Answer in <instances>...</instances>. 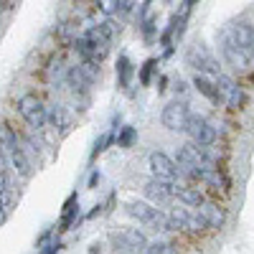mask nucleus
<instances>
[{
    "instance_id": "0eeeda50",
    "label": "nucleus",
    "mask_w": 254,
    "mask_h": 254,
    "mask_svg": "<svg viewBox=\"0 0 254 254\" xmlns=\"http://www.w3.org/2000/svg\"><path fill=\"white\" fill-rule=\"evenodd\" d=\"M188 102L183 99H173V102H168L163 112H160V125L165 127V130H171V132H183L186 130V122H188Z\"/></svg>"
},
{
    "instance_id": "a211bd4d",
    "label": "nucleus",
    "mask_w": 254,
    "mask_h": 254,
    "mask_svg": "<svg viewBox=\"0 0 254 254\" xmlns=\"http://www.w3.org/2000/svg\"><path fill=\"white\" fill-rule=\"evenodd\" d=\"M117 84H120V89H130V81H132V74H135V66H132V61L127 59L125 54L117 56Z\"/></svg>"
},
{
    "instance_id": "9d476101",
    "label": "nucleus",
    "mask_w": 254,
    "mask_h": 254,
    "mask_svg": "<svg viewBox=\"0 0 254 254\" xmlns=\"http://www.w3.org/2000/svg\"><path fill=\"white\" fill-rule=\"evenodd\" d=\"M186 61H188V66H193L198 74H206V76H216L221 74V66H219V61L211 56L206 51V46L196 44V46H190L186 51Z\"/></svg>"
},
{
    "instance_id": "f03ea898",
    "label": "nucleus",
    "mask_w": 254,
    "mask_h": 254,
    "mask_svg": "<svg viewBox=\"0 0 254 254\" xmlns=\"http://www.w3.org/2000/svg\"><path fill=\"white\" fill-rule=\"evenodd\" d=\"M15 107H18V115L23 117V122L31 127V130L41 132L46 127V107H44V102H41V97L36 92L20 94Z\"/></svg>"
},
{
    "instance_id": "c756f323",
    "label": "nucleus",
    "mask_w": 254,
    "mask_h": 254,
    "mask_svg": "<svg viewBox=\"0 0 254 254\" xmlns=\"http://www.w3.org/2000/svg\"><path fill=\"white\" fill-rule=\"evenodd\" d=\"M59 249H61V244L59 242H54V244H49V247H44L38 254H59Z\"/></svg>"
},
{
    "instance_id": "a878e982",
    "label": "nucleus",
    "mask_w": 254,
    "mask_h": 254,
    "mask_svg": "<svg viewBox=\"0 0 254 254\" xmlns=\"http://www.w3.org/2000/svg\"><path fill=\"white\" fill-rule=\"evenodd\" d=\"M155 69H158V59H147L142 66H140V71H137V81L142 84V87H150Z\"/></svg>"
},
{
    "instance_id": "412c9836",
    "label": "nucleus",
    "mask_w": 254,
    "mask_h": 254,
    "mask_svg": "<svg viewBox=\"0 0 254 254\" xmlns=\"http://www.w3.org/2000/svg\"><path fill=\"white\" fill-rule=\"evenodd\" d=\"M115 142H117V147H122V150H130V147H135V142H137V127L122 125L120 130L115 132Z\"/></svg>"
},
{
    "instance_id": "c85d7f7f",
    "label": "nucleus",
    "mask_w": 254,
    "mask_h": 254,
    "mask_svg": "<svg viewBox=\"0 0 254 254\" xmlns=\"http://www.w3.org/2000/svg\"><path fill=\"white\" fill-rule=\"evenodd\" d=\"M0 190H13V188H10V176H8V171H0Z\"/></svg>"
},
{
    "instance_id": "9b49d317",
    "label": "nucleus",
    "mask_w": 254,
    "mask_h": 254,
    "mask_svg": "<svg viewBox=\"0 0 254 254\" xmlns=\"http://www.w3.org/2000/svg\"><path fill=\"white\" fill-rule=\"evenodd\" d=\"M142 193L153 201V206H158V203H168L173 198V193H176V186L173 183H168V181H158V178H147L145 183H142Z\"/></svg>"
},
{
    "instance_id": "4be33fe9",
    "label": "nucleus",
    "mask_w": 254,
    "mask_h": 254,
    "mask_svg": "<svg viewBox=\"0 0 254 254\" xmlns=\"http://www.w3.org/2000/svg\"><path fill=\"white\" fill-rule=\"evenodd\" d=\"M0 147H3L5 153H13V150H18V147H20V140H18V135L13 132L10 125L0 127Z\"/></svg>"
},
{
    "instance_id": "cd10ccee",
    "label": "nucleus",
    "mask_w": 254,
    "mask_h": 254,
    "mask_svg": "<svg viewBox=\"0 0 254 254\" xmlns=\"http://www.w3.org/2000/svg\"><path fill=\"white\" fill-rule=\"evenodd\" d=\"M79 69H81V74L87 76L92 84L99 81V64L97 61H79Z\"/></svg>"
},
{
    "instance_id": "f8f14e48",
    "label": "nucleus",
    "mask_w": 254,
    "mask_h": 254,
    "mask_svg": "<svg viewBox=\"0 0 254 254\" xmlns=\"http://www.w3.org/2000/svg\"><path fill=\"white\" fill-rule=\"evenodd\" d=\"M76 216H79V193L74 190V193L64 201V206H61V221H59V231H61V234L74 226Z\"/></svg>"
},
{
    "instance_id": "4468645a",
    "label": "nucleus",
    "mask_w": 254,
    "mask_h": 254,
    "mask_svg": "<svg viewBox=\"0 0 254 254\" xmlns=\"http://www.w3.org/2000/svg\"><path fill=\"white\" fill-rule=\"evenodd\" d=\"M229 33H231V38H234L242 49H247L249 54L254 51V26L252 23L239 20V23H234V26L229 28Z\"/></svg>"
},
{
    "instance_id": "e433bc0d",
    "label": "nucleus",
    "mask_w": 254,
    "mask_h": 254,
    "mask_svg": "<svg viewBox=\"0 0 254 254\" xmlns=\"http://www.w3.org/2000/svg\"><path fill=\"white\" fill-rule=\"evenodd\" d=\"M0 3H3V0H0Z\"/></svg>"
},
{
    "instance_id": "dca6fc26",
    "label": "nucleus",
    "mask_w": 254,
    "mask_h": 254,
    "mask_svg": "<svg viewBox=\"0 0 254 254\" xmlns=\"http://www.w3.org/2000/svg\"><path fill=\"white\" fill-rule=\"evenodd\" d=\"M198 214L203 216V221H206L208 229H221L224 221H226L224 208H219V206H214V203H203V206H198Z\"/></svg>"
},
{
    "instance_id": "f257e3e1",
    "label": "nucleus",
    "mask_w": 254,
    "mask_h": 254,
    "mask_svg": "<svg viewBox=\"0 0 254 254\" xmlns=\"http://www.w3.org/2000/svg\"><path fill=\"white\" fill-rule=\"evenodd\" d=\"M125 214L153 231H168V214H163L158 206L147 201H130L125 206Z\"/></svg>"
},
{
    "instance_id": "473e14b6",
    "label": "nucleus",
    "mask_w": 254,
    "mask_h": 254,
    "mask_svg": "<svg viewBox=\"0 0 254 254\" xmlns=\"http://www.w3.org/2000/svg\"><path fill=\"white\" fill-rule=\"evenodd\" d=\"M196 3H198V0H183V5H186V8H190V10H193V5H196Z\"/></svg>"
},
{
    "instance_id": "b1692460",
    "label": "nucleus",
    "mask_w": 254,
    "mask_h": 254,
    "mask_svg": "<svg viewBox=\"0 0 254 254\" xmlns=\"http://www.w3.org/2000/svg\"><path fill=\"white\" fill-rule=\"evenodd\" d=\"M137 23H140V31H142V38L147 41V44H150V41L155 38V31H158V15L155 13H150V15H145V18H140L137 20Z\"/></svg>"
},
{
    "instance_id": "c9c22d12",
    "label": "nucleus",
    "mask_w": 254,
    "mask_h": 254,
    "mask_svg": "<svg viewBox=\"0 0 254 254\" xmlns=\"http://www.w3.org/2000/svg\"><path fill=\"white\" fill-rule=\"evenodd\" d=\"M168 3H171V0H168Z\"/></svg>"
},
{
    "instance_id": "20e7f679",
    "label": "nucleus",
    "mask_w": 254,
    "mask_h": 254,
    "mask_svg": "<svg viewBox=\"0 0 254 254\" xmlns=\"http://www.w3.org/2000/svg\"><path fill=\"white\" fill-rule=\"evenodd\" d=\"M219 49H221V54H224V59H226V64L234 71H244L247 66H249V61H252V54L247 51V49H242L234 38H231V33H229V28H224L221 33H219Z\"/></svg>"
},
{
    "instance_id": "6ab92c4d",
    "label": "nucleus",
    "mask_w": 254,
    "mask_h": 254,
    "mask_svg": "<svg viewBox=\"0 0 254 254\" xmlns=\"http://www.w3.org/2000/svg\"><path fill=\"white\" fill-rule=\"evenodd\" d=\"M8 155H10V165H13V171H15L20 178H31L33 165H31V160H28V155H26L23 147H18V150H13V153H8Z\"/></svg>"
},
{
    "instance_id": "aec40b11",
    "label": "nucleus",
    "mask_w": 254,
    "mask_h": 254,
    "mask_svg": "<svg viewBox=\"0 0 254 254\" xmlns=\"http://www.w3.org/2000/svg\"><path fill=\"white\" fill-rule=\"evenodd\" d=\"M173 198H178L183 206H190V208H198V206L206 203L203 201V193H201L198 188H176Z\"/></svg>"
},
{
    "instance_id": "423d86ee",
    "label": "nucleus",
    "mask_w": 254,
    "mask_h": 254,
    "mask_svg": "<svg viewBox=\"0 0 254 254\" xmlns=\"http://www.w3.org/2000/svg\"><path fill=\"white\" fill-rule=\"evenodd\" d=\"M206 229L208 226L198 211L193 214L188 208H173L168 214V231H190V234H198V231H206Z\"/></svg>"
},
{
    "instance_id": "6e6552de",
    "label": "nucleus",
    "mask_w": 254,
    "mask_h": 254,
    "mask_svg": "<svg viewBox=\"0 0 254 254\" xmlns=\"http://www.w3.org/2000/svg\"><path fill=\"white\" fill-rule=\"evenodd\" d=\"M147 168H150V173L153 178L158 181H168V183H176L181 171H178V165L171 155H165L163 150H153L150 158H147Z\"/></svg>"
},
{
    "instance_id": "1a4fd4ad",
    "label": "nucleus",
    "mask_w": 254,
    "mask_h": 254,
    "mask_svg": "<svg viewBox=\"0 0 254 254\" xmlns=\"http://www.w3.org/2000/svg\"><path fill=\"white\" fill-rule=\"evenodd\" d=\"M216 89H219V97H221V102L226 104L229 110H242L244 107V102H247V97H244V89L239 87V84L231 79V76H226V74H216Z\"/></svg>"
},
{
    "instance_id": "72a5a7b5",
    "label": "nucleus",
    "mask_w": 254,
    "mask_h": 254,
    "mask_svg": "<svg viewBox=\"0 0 254 254\" xmlns=\"http://www.w3.org/2000/svg\"><path fill=\"white\" fill-rule=\"evenodd\" d=\"M89 254H99V244H92L89 247Z\"/></svg>"
},
{
    "instance_id": "2f4dec72",
    "label": "nucleus",
    "mask_w": 254,
    "mask_h": 254,
    "mask_svg": "<svg viewBox=\"0 0 254 254\" xmlns=\"http://www.w3.org/2000/svg\"><path fill=\"white\" fill-rule=\"evenodd\" d=\"M97 183H99V171H94V173L89 176V188H94Z\"/></svg>"
},
{
    "instance_id": "ddd939ff",
    "label": "nucleus",
    "mask_w": 254,
    "mask_h": 254,
    "mask_svg": "<svg viewBox=\"0 0 254 254\" xmlns=\"http://www.w3.org/2000/svg\"><path fill=\"white\" fill-rule=\"evenodd\" d=\"M66 84H69V87H71V92H74L76 97H84V99L89 97V89H92V81H89L87 76L81 74V69H79V64H76V66H69V69H66Z\"/></svg>"
},
{
    "instance_id": "bb28decb",
    "label": "nucleus",
    "mask_w": 254,
    "mask_h": 254,
    "mask_svg": "<svg viewBox=\"0 0 254 254\" xmlns=\"http://www.w3.org/2000/svg\"><path fill=\"white\" fill-rule=\"evenodd\" d=\"M142 254H178L173 244H168V242H147V247L142 249Z\"/></svg>"
},
{
    "instance_id": "f704fd0d",
    "label": "nucleus",
    "mask_w": 254,
    "mask_h": 254,
    "mask_svg": "<svg viewBox=\"0 0 254 254\" xmlns=\"http://www.w3.org/2000/svg\"><path fill=\"white\" fill-rule=\"evenodd\" d=\"M252 56H254V51H252Z\"/></svg>"
},
{
    "instance_id": "7c9ffc66",
    "label": "nucleus",
    "mask_w": 254,
    "mask_h": 254,
    "mask_svg": "<svg viewBox=\"0 0 254 254\" xmlns=\"http://www.w3.org/2000/svg\"><path fill=\"white\" fill-rule=\"evenodd\" d=\"M186 89H188V87H186V81L178 79V81H176V92H178V94H186Z\"/></svg>"
},
{
    "instance_id": "393cba45",
    "label": "nucleus",
    "mask_w": 254,
    "mask_h": 254,
    "mask_svg": "<svg viewBox=\"0 0 254 254\" xmlns=\"http://www.w3.org/2000/svg\"><path fill=\"white\" fill-rule=\"evenodd\" d=\"M115 142V132H104V135H99L97 140H94V145H92V153H89V160H97L107 147Z\"/></svg>"
},
{
    "instance_id": "39448f33",
    "label": "nucleus",
    "mask_w": 254,
    "mask_h": 254,
    "mask_svg": "<svg viewBox=\"0 0 254 254\" xmlns=\"http://www.w3.org/2000/svg\"><path fill=\"white\" fill-rule=\"evenodd\" d=\"M110 242L115 244V252L120 254H142L147 247V237L140 229H120L110 234Z\"/></svg>"
},
{
    "instance_id": "7ed1b4c3",
    "label": "nucleus",
    "mask_w": 254,
    "mask_h": 254,
    "mask_svg": "<svg viewBox=\"0 0 254 254\" xmlns=\"http://www.w3.org/2000/svg\"><path fill=\"white\" fill-rule=\"evenodd\" d=\"M183 132L190 137V142H193V145H201V147L214 145L216 137H219L216 127L211 125L203 115H193V112L188 115V122H186V130H183Z\"/></svg>"
},
{
    "instance_id": "5701e85b",
    "label": "nucleus",
    "mask_w": 254,
    "mask_h": 254,
    "mask_svg": "<svg viewBox=\"0 0 254 254\" xmlns=\"http://www.w3.org/2000/svg\"><path fill=\"white\" fill-rule=\"evenodd\" d=\"M13 206H15V198H13V190H0V226H3L10 214H13Z\"/></svg>"
},
{
    "instance_id": "2eb2a0df",
    "label": "nucleus",
    "mask_w": 254,
    "mask_h": 254,
    "mask_svg": "<svg viewBox=\"0 0 254 254\" xmlns=\"http://www.w3.org/2000/svg\"><path fill=\"white\" fill-rule=\"evenodd\" d=\"M46 122H51L61 135H66V132L71 130V115L66 112V107H64V104H54L51 110L46 107Z\"/></svg>"
},
{
    "instance_id": "f3484780",
    "label": "nucleus",
    "mask_w": 254,
    "mask_h": 254,
    "mask_svg": "<svg viewBox=\"0 0 254 254\" xmlns=\"http://www.w3.org/2000/svg\"><path fill=\"white\" fill-rule=\"evenodd\" d=\"M193 87L198 89V94H203L206 99H211L214 104H219V102H221L219 89H216V81L211 79V76H206V74H196V76H193Z\"/></svg>"
}]
</instances>
